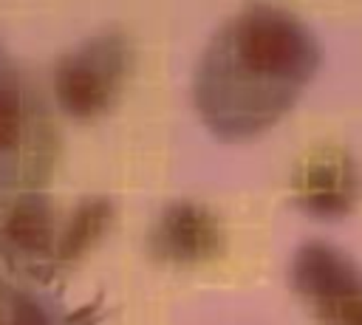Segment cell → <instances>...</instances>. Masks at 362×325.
Returning <instances> with one entry per match:
<instances>
[{
    "label": "cell",
    "mask_w": 362,
    "mask_h": 325,
    "mask_svg": "<svg viewBox=\"0 0 362 325\" xmlns=\"http://www.w3.org/2000/svg\"><path fill=\"white\" fill-rule=\"evenodd\" d=\"M119 71V48L113 42L88 45L68 57L57 71L59 102L74 113H93L105 107Z\"/></svg>",
    "instance_id": "1"
},
{
    "label": "cell",
    "mask_w": 362,
    "mask_h": 325,
    "mask_svg": "<svg viewBox=\"0 0 362 325\" xmlns=\"http://www.w3.org/2000/svg\"><path fill=\"white\" fill-rule=\"evenodd\" d=\"M6 237L25 252H45L51 246V206L40 195L20 198L3 226Z\"/></svg>",
    "instance_id": "2"
},
{
    "label": "cell",
    "mask_w": 362,
    "mask_h": 325,
    "mask_svg": "<svg viewBox=\"0 0 362 325\" xmlns=\"http://www.w3.org/2000/svg\"><path fill=\"white\" fill-rule=\"evenodd\" d=\"M105 212H107V206H105L102 201L85 203V206L74 215V220H71V226H68V232H65V237H62V243H59V252H62L65 257L82 252V249L93 240V235L99 232V226H102V220H105Z\"/></svg>",
    "instance_id": "3"
},
{
    "label": "cell",
    "mask_w": 362,
    "mask_h": 325,
    "mask_svg": "<svg viewBox=\"0 0 362 325\" xmlns=\"http://www.w3.org/2000/svg\"><path fill=\"white\" fill-rule=\"evenodd\" d=\"M20 136V102L17 90L0 82V153L11 150Z\"/></svg>",
    "instance_id": "4"
}]
</instances>
